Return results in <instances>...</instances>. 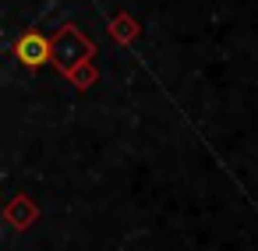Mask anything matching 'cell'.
<instances>
[{"label":"cell","instance_id":"obj_1","mask_svg":"<svg viewBox=\"0 0 258 251\" xmlns=\"http://www.w3.org/2000/svg\"><path fill=\"white\" fill-rule=\"evenodd\" d=\"M89 53H92V46H89V43H85L71 25L64 29V36H60V39H57V46H53V60H57L60 68H71L75 60H85Z\"/></svg>","mask_w":258,"mask_h":251},{"label":"cell","instance_id":"obj_2","mask_svg":"<svg viewBox=\"0 0 258 251\" xmlns=\"http://www.w3.org/2000/svg\"><path fill=\"white\" fill-rule=\"evenodd\" d=\"M18 57H22L25 64H43L50 53H46V43H43L39 36H25V39L18 43Z\"/></svg>","mask_w":258,"mask_h":251}]
</instances>
